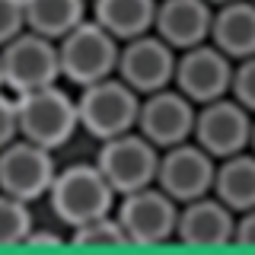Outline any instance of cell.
Listing matches in <instances>:
<instances>
[{
    "instance_id": "1",
    "label": "cell",
    "mask_w": 255,
    "mask_h": 255,
    "mask_svg": "<svg viewBox=\"0 0 255 255\" xmlns=\"http://www.w3.org/2000/svg\"><path fill=\"white\" fill-rule=\"evenodd\" d=\"M45 198L58 223H64L67 230L102 214H112L118 201L115 188L106 182L96 163H70L58 169Z\"/></svg>"
},
{
    "instance_id": "2",
    "label": "cell",
    "mask_w": 255,
    "mask_h": 255,
    "mask_svg": "<svg viewBox=\"0 0 255 255\" xmlns=\"http://www.w3.org/2000/svg\"><path fill=\"white\" fill-rule=\"evenodd\" d=\"M13 99H16V128H19V137L38 143V147L61 150L80 131L77 99L67 90H61L58 83L19 93Z\"/></svg>"
},
{
    "instance_id": "3",
    "label": "cell",
    "mask_w": 255,
    "mask_h": 255,
    "mask_svg": "<svg viewBox=\"0 0 255 255\" xmlns=\"http://www.w3.org/2000/svg\"><path fill=\"white\" fill-rule=\"evenodd\" d=\"M137 109H140V96L118 74L80 86V96H77L80 131H86L96 140H109L115 134L134 131Z\"/></svg>"
},
{
    "instance_id": "4",
    "label": "cell",
    "mask_w": 255,
    "mask_h": 255,
    "mask_svg": "<svg viewBox=\"0 0 255 255\" xmlns=\"http://www.w3.org/2000/svg\"><path fill=\"white\" fill-rule=\"evenodd\" d=\"M118 42L112 32H106L93 16L77 22L70 32L58 38V64L61 77L74 86L96 83L102 77H112L118 67Z\"/></svg>"
},
{
    "instance_id": "5",
    "label": "cell",
    "mask_w": 255,
    "mask_h": 255,
    "mask_svg": "<svg viewBox=\"0 0 255 255\" xmlns=\"http://www.w3.org/2000/svg\"><path fill=\"white\" fill-rule=\"evenodd\" d=\"M0 74H3V90H10L13 96L58 83V42L32 29L16 32L10 42L0 45Z\"/></svg>"
},
{
    "instance_id": "6",
    "label": "cell",
    "mask_w": 255,
    "mask_h": 255,
    "mask_svg": "<svg viewBox=\"0 0 255 255\" xmlns=\"http://www.w3.org/2000/svg\"><path fill=\"white\" fill-rule=\"evenodd\" d=\"M115 217L122 223L128 246H163L175 236L179 204L159 185H143L128 195H118Z\"/></svg>"
},
{
    "instance_id": "7",
    "label": "cell",
    "mask_w": 255,
    "mask_h": 255,
    "mask_svg": "<svg viewBox=\"0 0 255 255\" xmlns=\"http://www.w3.org/2000/svg\"><path fill=\"white\" fill-rule=\"evenodd\" d=\"M106 182L115 188V195H128L134 188L153 185L156 179V163H159V147H153L143 134L134 131L115 134L109 140H99V156L93 159Z\"/></svg>"
},
{
    "instance_id": "8",
    "label": "cell",
    "mask_w": 255,
    "mask_h": 255,
    "mask_svg": "<svg viewBox=\"0 0 255 255\" xmlns=\"http://www.w3.org/2000/svg\"><path fill=\"white\" fill-rule=\"evenodd\" d=\"M54 172V150H45L26 137H13L6 147H0V191L19 201H42L51 188Z\"/></svg>"
},
{
    "instance_id": "9",
    "label": "cell",
    "mask_w": 255,
    "mask_h": 255,
    "mask_svg": "<svg viewBox=\"0 0 255 255\" xmlns=\"http://www.w3.org/2000/svg\"><path fill=\"white\" fill-rule=\"evenodd\" d=\"M249 134H252V112H246L233 96H220V99L201 102L195 109L191 140L201 150H207L214 159L249 150Z\"/></svg>"
},
{
    "instance_id": "10",
    "label": "cell",
    "mask_w": 255,
    "mask_h": 255,
    "mask_svg": "<svg viewBox=\"0 0 255 255\" xmlns=\"http://www.w3.org/2000/svg\"><path fill=\"white\" fill-rule=\"evenodd\" d=\"M214 166H217V159L207 153V150H201L195 140L172 143V147L159 150L153 185L163 188L175 204L195 201L201 195H211Z\"/></svg>"
},
{
    "instance_id": "11",
    "label": "cell",
    "mask_w": 255,
    "mask_h": 255,
    "mask_svg": "<svg viewBox=\"0 0 255 255\" xmlns=\"http://www.w3.org/2000/svg\"><path fill=\"white\" fill-rule=\"evenodd\" d=\"M230 80H233V61L220 48H214L211 42L175 51L172 86L182 96H188L195 106L230 96Z\"/></svg>"
},
{
    "instance_id": "12",
    "label": "cell",
    "mask_w": 255,
    "mask_h": 255,
    "mask_svg": "<svg viewBox=\"0 0 255 255\" xmlns=\"http://www.w3.org/2000/svg\"><path fill=\"white\" fill-rule=\"evenodd\" d=\"M115 74L137 96H147V93L163 90V86H172L175 48H169L156 32H143L137 38H128V42H122V48H118Z\"/></svg>"
},
{
    "instance_id": "13",
    "label": "cell",
    "mask_w": 255,
    "mask_h": 255,
    "mask_svg": "<svg viewBox=\"0 0 255 255\" xmlns=\"http://www.w3.org/2000/svg\"><path fill=\"white\" fill-rule=\"evenodd\" d=\"M195 102L182 96L175 86H163L156 93L140 96L137 109V131L147 137L153 147L166 150L172 143L191 140V128H195Z\"/></svg>"
},
{
    "instance_id": "14",
    "label": "cell",
    "mask_w": 255,
    "mask_h": 255,
    "mask_svg": "<svg viewBox=\"0 0 255 255\" xmlns=\"http://www.w3.org/2000/svg\"><path fill=\"white\" fill-rule=\"evenodd\" d=\"M233 227L236 214L214 195H201L195 201L179 204L172 239L188 249H220V246H233Z\"/></svg>"
},
{
    "instance_id": "15",
    "label": "cell",
    "mask_w": 255,
    "mask_h": 255,
    "mask_svg": "<svg viewBox=\"0 0 255 255\" xmlns=\"http://www.w3.org/2000/svg\"><path fill=\"white\" fill-rule=\"evenodd\" d=\"M214 6L207 0H156L153 32L175 51L201 45L211 35Z\"/></svg>"
},
{
    "instance_id": "16",
    "label": "cell",
    "mask_w": 255,
    "mask_h": 255,
    "mask_svg": "<svg viewBox=\"0 0 255 255\" xmlns=\"http://www.w3.org/2000/svg\"><path fill=\"white\" fill-rule=\"evenodd\" d=\"M207 42L220 48L230 61L255 54V3L252 0H227L214 6Z\"/></svg>"
},
{
    "instance_id": "17",
    "label": "cell",
    "mask_w": 255,
    "mask_h": 255,
    "mask_svg": "<svg viewBox=\"0 0 255 255\" xmlns=\"http://www.w3.org/2000/svg\"><path fill=\"white\" fill-rule=\"evenodd\" d=\"M211 195L223 201L233 214L255 207V153L252 150H239L233 156L217 159Z\"/></svg>"
},
{
    "instance_id": "18",
    "label": "cell",
    "mask_w": 255,
    "mask_h": 255,
    "mask_svg": "<svg viewBox=\"0 0 255 255\" xmlns=\"http://www.w3.org/2000/svg\"><path fill=\"white\" fill-rule=\"evenodd\" d=\"M153 13L156 0H93V19L118 42L153 32Z\"/></svg>"
},
{
    "instance_id": "19",
    "label": "cell",
    "mask_w": 255,
    "mask_h": 255,
    "mask_svg": "<svg viewBox=\"0 0 255 255\" xmlns=\"http://www.w3.org/2000/svg\"><path fill=\"white\" fill-rule=\"evenodd\" d=\"M26 29L45 38H58L86 19V0H22Z\"/></svg>"
},
{
    "instance_id": "20",
    "label": "cell",
    "mask_w": 255,
    "mask_h": 255,
    "mask_svg": "<svg viewBox=\"0 0 255 255\" xmlns=\"http://www.w3.org/2000/svg\"><path fill=\"white\" fill-rule=\"evenodd\" d=\"M67 243L77 246V249H125L128 236L115 217V211H112V214H102V217L80 223V227H70Z\"/></svg>"
},
{
    "instance_id": "21",
    "label": "cell",
    "mask_w": 255,
    "mask_h": 255,
    "mask_svg": "<svg viewBox=\"0 0 255 255\" xmlns=\"http://www.w3.org/2000/svg\"><path fill=\"white\" fill-rule=\"evenodd\" d=\"M32 227H35V220H32L29 204L0 191V249L22 246L26 236L32 233Z\"/></svg>"
},
{
    "instance_id": "22",
    "label": "cell",
    "mask_w": 255,
    "mask_h": 255,
    "mask_svg": "<svg viewBox=\"0 0 255 255\" xmlns=\"http://www.w3.org/2000/svg\"><path fill=\"white\" fill-rule=\"evenodd\" d=\"M230 96L255 115V54L243 61H233V80H230Z\"/></svg>"
},
{
    "instance_id": "23",
    "label": "cell",
    "mask_w": 255,
    "mask_h": 255,
    "mask_svg": "<svg viewBox=\"0 0 255 255\" xmlns=\"http://www.w3.org/2000/svg\"><path fill=\"white\" fill-rule=\"evenodd\" d=\"M26 29V13L22 0H0V45L10 42L16 32Z\"/></svg>"
},
{
    "instance_id": "24",
    "label": "cell",
    "mask_w": 255,
    "mask_h": 255,
    "mask_svg": "<svg viewBox=\"0 0 255 255\" xmlns=\"http://www.w3.org/2000/svg\"><path fill=\"white\" fill-rule=\"evenodd\" d=\"M13 137H19V128H16V99L0 90V147H6Z\"/></svg>"
},
{
    "instance_id": "25",
    "label": "cell",
    "mask_w": 255,
    "mask_h": 255,
    "mask_svg": "<svg viewBox=\"0 0 255 255\" xmlns=\"http://www.w3.org/2000/svg\"><path fill=\"white\" fill-rule=\"evenodd\" d=\"M233 246L243 249H255V207L236 214V227H233Z\"/></svg>"
},
{
    "instance_id": "26",
    "label": "cell",
    "mask_w": 255,
    "mask_h": 255,
    "mask_svg": "<svg viewBox=\"0 0 255 255\" xmlns=\"http://www.w3.org/2000/svg\"><path fill=\"white\" fill-rule=\"evenodd\" d=\"M22 246H29V249H42V246H64V239L58 233H48V230H35V227H32V233L26 236Z\"/></svg>"
},
{
    "instance_id": "27",
    "label": "cell",
    "mask_w": 255,
    "mask_h": 255,
    "mask_svg": "<svg viewBox=\"0 0 255 255\" xmlns=\"http://www.w3.org/2000/svg\"><path fill=\"white\" fill-rule=\"evenodd\" d=\"M249 150L255 153V115H252V134H249Z\"/></svg>"
},
{
    "instance_id": "28",
    "label": "cell",
    "mask_w": 255,
    "mask_h": 255,
    "mask_svg": "<svg viewBox=\"0 0 255 255\" xmlns=\"http://www.w3.org/2000/svg\"><path fill=\"white\" fill-rule=\"evenodd\" d=\"M207 3H211V6H220V3H227V0H207Z\"/></svg>"
},
{
    "instance_id": "29",
    "label": "cell",
    "mask_w": 255,
    "mask_h": 255,
    "mask_svg": "<svg viewBox=\"0 0 255 255\" xmlns=\"http://www.w3.org/2000/svg\"><path fill=\"white\" fill-rule=\"evenodd\" d=\"M0 90H3V74H0Z\"/></svg>"
},
{
    "instance_id": "30",
    "label": "cell",
    "mask_w": 255,
    "mask_h": 255,
    "mask_svg": "<svg viewBox=\"0 0 255 255\" xmlns=\"http://www.w3.org/2000/svg\"><path fill=\"white\" fill-rule=\"evenodd\" d=\"M252 3H255V0H252Z\"/></svg>"
}]
</instances>
